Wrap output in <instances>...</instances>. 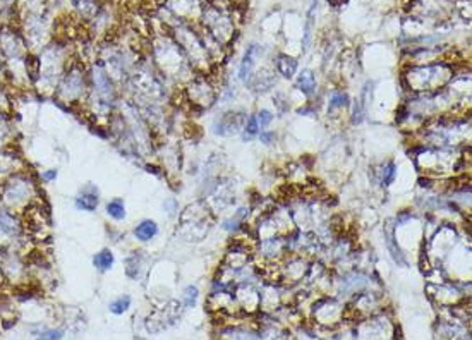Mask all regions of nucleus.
Listing matches in <instances>:
<instances>
[{
	"mask_svg": "<svg viewBox=\"0 0 472 340\" xmlns=\"http://www.w3.org/2000/svg\"><path fill=\"white\" fill-rule=\"evenodd\" d=\"M31 196H33V182L28 180L26 177L16 175L12 177L9 184L0 189V198L5 200L9 206H30Z\"/></svg>",
	"mask_w": 472,
	"mask_h": 340,
	"instance_id": "f257e3e1",
	"label": "nucleus"
},
{
	"mask_svg": "<svg viewBox=\"0 0 472 340\" xmlns=\"http://www.w3.org/2000/svg\"><path fill=\"white\" fill-rule=\"evenodd\" d=\"M98 191L95 187L88 186L79 196L76 198V206L84 211H95L98 206Z\"/></svg>",
	"mask_w": 472,
	"mask_h": 340,
	"instance_id": "f03ea898",
	"label": "nucleus"
},
{
	"mask_svg": "<svg viewBox=\"0 0 472 340\" xmlns=\"http://www.w3.org/2000/svg\"><path fill=\"white\" fill-rule=\"evenodd\" d=\"M157 234H158V225H157V222H153V220H143L136 229H134V236H136V239L143 240V242L151 240Z\"/></svg>",
	"mask_w": 472,
	"mask_h": 340,
	"instance_id": "7ed1b4c3",
	"label": "nucleus"
},
{
	"mask_svg": "<svg viewBox=\"0 0 472 340\" xmlns=\"http://www.w3.org/2000/svg\"><path fill=\"white\" fill-rule=\"evenodd\" d=\"M258 52H260L258 50V47L256 45H253V47L246 52V55H244V60H242V64H240V79L242 81H247L251 77L253 67H254V64H256Z\"/></svg>",
	"mask_w": 472,
	"mask_h": 340,
	"instance_id": "20e7f679",
	"label": "nucleus"
},
{
	"mask_svg": "<svg viewBox=\"0 0 472 340\" xmlns=\"http://www.w3.org/2000/svg\"><path fill=\"white\" fill-rule=\"evenodd\" d=\"M276 69H278V72L282 74L283 77L290 79V77H294V74H296L297 70V60H294L292 57L289 55H278V59H276Z\"/></svg>",
	"mask_w": 472,
	"mask_h": 340,
	"instance_id": "39448f33",
	"label": "nucleus"
},
{
	"mask_svg": "<svg viewBox=\"0 0 472 340\" xmlns=\"http://www.w3.org/2000/svg\"><path fill=\"white\" fill-rule=\"evenodd\" d=\"M297 88H299V90L303 91L304 95L311 97V95H313L314 91H316L314 74L311 72V70H304V72H301L299 77H297Z\"/></svg>",
	"mask_w": 472,
	"mask_h": 340,
	"instance_id": "423d86ee",
	"label": "nucleus"
},
{
	"mask_svg": "<svg viewBox=\"0 0 472 340\" xmlns=\"http://www.w3.org/2000/svg\"><path fill=\"white\" fill-rule=\"evenodd\" d=\"M113 261H115V258H113V253L110 249H101L100 253H97V256L93 258V265L100 272L110 270V268L113 267Z\"/></svg>",
	"mask_w": 472,
	"mask_h": 340,
	"instance_id": "0eeeda50",
	"label": "nucleus"
},
{
	"mask_svg": "<svg viewBox=\"0 0 472 340\" xmlns=\"http://www.w3.org/2000/svg\"><path fill=\"white\" fill-rule=\"evenodd\" d=\"M106 213L113 220H124L126 218V204H124V201L117 198V200H112L110 203H106Z\"/></svg>",
	"mask_w": 472,
	"mask_h": 340,
	"instance_id": "6e6552de",
	"label": "nucleus"
},
{
	"mask_svg": "<svg viewBox=\"0 0 472 340\" xmlns=\"http://www.w3.org/2000/svg\"><path fill=\"white\" fill-rule=\"evenodd\" d=\"M349 107V97L343 91H335L330 98V110H342Z\"/></svg>",
	"mask_w": 472,
	"mask_h": 340,
	"instance_id": "1a4fd4ad",
	"label": "nucleus"
},
{
	"mask_svg": "<svg viewBox=\"0 0 472 340\" xmlns=\"http://www.w3.org/2000/svg\"><path fill=\"white\" fill-rule=\"evenodd\" d=\"M129 307H131V297L129 296H122V297H119V299L110 303V311H112L113 314L126 313Z\"/></svg>",
	"mask_w": 472,
	"mask_h": 340,
	"instance_id": "9d476101",
	"label": "nucleus"
},
{
	"mask_svg": "<svg viewBox=\"0 0 472 340\" xmlns=\"http://www.w3.org/2000/svg\"><path fill=\"white\" fill-rule=\"evenodd\" d=\"M258 131H260V124H258L256 117H249L246 127H244V139H249V137L256 136Z\"/></svg>",
	"mask_w": 472,
	"mask_h": 340,
	"instance_id": "9b49d317",
	"label": "nucleus"
},
{
	"mask_svg": "<svg viewBox=\"0 0 472 340\" xmlns=\"http://www.w3.org/2000/svg\"><path fill=\"white\" fill-rule=\"evenodd\" d=\"M395 173H397L395 164L386 165V167L383 169V172H381V184H383V186H390V184H392V180L395 179Z\"/></svg>",
	"mask_w": 472,
	"mask_h": 340,
	"instance_id": "f8f14e48",
	"label": "nucleus"
},
{
	"mask_svg": "<svg viewBox=\"0 0 472 340\" xmlns=\"http://www.w3.org/2000/svg\"><path fill=\"white\" fill-rule=\"evenodd\" d=\"M196 299H198V289L194 285H189L186 289V292H184V301H186V306L191 307L196 304Z\"/></svg>",
	"mask_w": 472,
	"mask_h": 340,
	"instance_id": "ddd939ff",
	"label": "nucleus"
},
{
	"mask_svg": "<svg viewBox=\"0 0 472 340\" xmlns=\"http://www.w3.org/2000/svg\"><path fill=\"white\" fill-rule=\"evenodd\" d=\"M62 335H64L62 330H45L38 335L36 340H60Z\"/></svg>",
	"mask_w": 472,
	"mask_h": 340,
	"instance_id": "4468645a",
	"label": "nucleus"
},
{
	"mask_svg": "<svg viewBox=\"0 0 472 340\" xmlns=\"http://www.w3.org/2000/svg\"><path fill=\"white\" fill-rule=\"evenodd\" d=\"M256 120H258V124H260L261 127H268L270 124H271V120H273V115H271V112H268V110H261L260 113H258Z\"/></svg>",
	"mask_w": 472,
	"mask_h": 340,
	"instance_id": "2eb2a0df",
	"label": "nucleus"
},
{
	"mask_svg": "<svg viewBox=\"0 0 472 340\" xmlns=\"http://www.w3.org/2000/svg\"><path fill=\"white\" fill-rule=\"evenodd\" d=\"M41 180L43 182H52V180L57 179V170L55 169H50V170H45V172H41Z\"/></svg>",
	"mask_w": 472,
	"mask_h": 340,
	"instance_id": "dca6fc26",
	"label": "nucleus"
},
{
	"mask_svg": "<svg viewBox=\"0 0 472 340\" xmlns=\"http://www.w3.org/2000/svg\"><path fill=\"white\" fill-rule=\"evenodd\" d=\"M271 136H273V134H266V133H263V134H261V139L265 141L266 144H270V141H271Z\"/></svg>",
	"mask_w": 472,
	"mask_h": 340,
	"instance_id": "f3484780",
	"label": "nucleus"
},
{
	"mask_svg": "<svg viewBox=\"0 0 472 340\" xmlns=\"http://www.w3.org/2000/svg\"><path fill=\"white\" fill-rule=\"evenodd\" d=\"M330 3H332L333 7H338V5H342V3H345L347 0H328Z\"/></svg>",
	"mask_w": 472,
	"mask_h": 340,
	"instance_id": "a211bd4d",
	"label": "nucleus"
}]
</instances>
